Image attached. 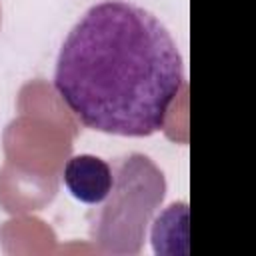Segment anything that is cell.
<instances>
[{
    "label": "cell",
    "instance_id": "obj_1",
    "mask_svg": "<svg viewBox=\"0 0 256 256\" xmlns=\"http://www.w3.org/2000/svg\"><path fill=\"white\" fill-rule=\"evenodd\" d=\"M54 86L86 128L142 138L164 128L184 88V66L154 14L106 0L68 32Z\"/></svg>",
    "mask_w": 256,
    "mask_h": 256
},
{
    "label": "cell",
    "instance_id": "obj_2",
    "mask_svg": "<svg viewBox=\"0 0 256 256\" xmlns=\"http://www.w3.org/2000/svg\"><path fill=\"white\" fill-rule=\"evenodd\" d=\"M114 182L102 206L90 214V238L98 252L136 256L144 246L146 228L166 196L162 170L144 154L116 160Z\"/></svg>",
    "mask_w": 256,
    "mask_h": 256
},
{
    "label": "cell",
    "instance_id": "obj_3",
    "mask_svg": "<svg viewBox=\"0 0 256 256\" xmlns=\"http://www.w3.org/2000/svg\"><path fill=\"white\" fill-rule=\"evenodd\" d=\"M80 124L42 114L18 112L2 134L6 162L36 174L62 176V168L72 156Z\"/></svg>",
    "mask_w": 256,
    "mask_h": 256
},
{
    "label": "cell",
    "instance_id": "obj_4",
    "mask_svg": "<svg viewBox=\"0 0 256 256\" xmlns=\"http://www.w3.org/2000/svg\"><path fill=\"white\" fill-rule=\"evenodd\" d=\"M60 186V176L24 170L12 162L0 168V208L12 216L28 214L48 206Z\"/></svg>",
    "mask_w": 256,
    "mask_h": 256
},
{
    "label": "cell",
    "instance_id": "obj_5",
    "mask_svg": "<svg viewBox=\"0 0 256 256\" xmlns=\"http://www.w3.org/2000/svg\"><path fill=\"white\" fill-rule=\"evenodd\" d=\"M62 178L70 194L86 204H100L114 182L112 166L92 154L70 156L62 168Z\"/></svg>",
    "mask_w": 256,
    "mask_h": 256
},
{
    "label": "cell",
    "instance_id": "obj_6",
    "mask_svg": "<svg viewBox=\"0 0 256 256\" xmlns=\"http://www.w3.org/2000/svg\"><path fill=\"white\" fill-rule=\"evenodd\" d=\"M0 246L10 256L54 254L58 250L54 230L44 220L26 214H16L0 226Z\"/></svg>",
    "mask_w": 256,
    "mask_h": 256
},
{
    "label": "cell",
    "instance_id": "obj_7",
    "mask_svg": "<svg viewBox=\"0 0 256 256\" xmlns=\"http://www.w3.org/2000/svg\"><path fill=\"white\" fill-rule=\"evenodd\" d=\"M152 244L156 254L188 252V206L184 202L170 204L154 222Z\"/></svg>",
    "mask_w": 256,
    "mask_h": 256
}]
</instances>
